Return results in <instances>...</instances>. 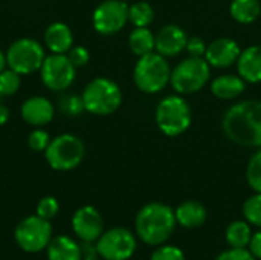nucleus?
<instances>
[{
	"mask_svg": "<svg viewBox=\"0 0 261 260\" xmlns=\"http://www.w3.org/2000/svg\"><path fill=\"white\" fill-rule=\"evenodd\" d=\"M67 57L75 67H83L90 60V54L84 46H72V49L67 52Z\"/></svg>",
	"mask_w": 261,
	"mask_h": 260,
	"instance_id": "33",
	"label": "nucleus"
},
{
	"mask_svg": "<svg viewBox=\"0 0 261 260\" xmlns=\"http://www.w3.org/2000/svg\"><path fill=\"white\" fill-rule=\"evenodd\" d=\"M237 74L249 84L261 83V44L242 49L237 58Z\"/></svg>",
	"mask_w": 261,
	"mask_h": 260,
	"instance_id": "17",
	"label": "nucleus"
},
{
	"mask_svg": "<svg viewBox=\"0 0 261 260\" xmlns=\"http://www.w3.org/2000/svg\"><path fill=\"white\" fill-rule=\"evenodd\" d=\"M154 20V9L148 2H135L128 5V21L135 28H147Z\"/></svg>",
	"mask_w": 261,
	"mask_h": 260,
	"instance_id": "25",
	"label": "nucleus"
},
{
	"mask_svg": "<svg viewBox=\"0 0 261 260\" xmlns=\"http://www.w3.org/2000/svg\"><path fill=\"white\" fill-rule=\"evenodd\" d=\"M211 80V66L205 57H187L171 69L170 84L179 95H193Z\"/></svg>",
	"mask_w": 261,
	"mask_h": 260,
	"instance_id": "6",
	"label": "nucleus"
},
{
	"mask_svg": "<svg viewBox=\"0 0 261 260\" xmlns=\"http://www.w3.org/2000/svg\"><path fill=\"white\" fill-rule=\"evenodd\" d=\"M86 155L84 143L72 135L63 133L50 139L47 149L44 150V156L47 164L58 172H69L76 169Z\"/></svg>",
	"mask_w": 261,
	"mask_h": 260,
	"instance_id": "7",
	"label": "nucleus"
},
{
	"mask_svg": "<svg viewBox=\"0 0 261 260\" xmlns=\"http://www.w3.org/2000/svg\"><path fill=\"white\" fill-rule=\"evenodd\" d=\"M44 44L50 54H67L73 46L72 29L61 21L49 25L44 31Z\"/></svg>",
	"mask_w": 261,
	"mask_h": 260,
	"instance_id": "19",
	"label": "nucleus"
},
{
	"mask_svg": "<svg viewBox=\"0 0 261 260\" xmlns=\"http://www.w3.org/2000/svg\"><path fill=\"white\" fill-rule=\"evenodd\" d=\"M21 75L12 69H3L0 72V93L2 97H11L20 89Z\"/></svg>",
	"mask_w": 261,
	"mask_h": 260,
	"instance_id": "28",
	"label": "nucleus"
},
{
	"mask_svg": "<svg viewBox=\"0 0 261 260\" xmlns=\"http://www.w3.org/2000/svg\"><path fill=\"white\" fill-rule=\"evenodd\" d=\"M9 116H11L9 109H8L5 104L0 103V126H5V124L9 121Z\"/></svg>",
	"mask_w": 261,
	"mask_h": 260,
	"instance_id": "38",
	"label": "nucleus"
},
{
	"mask_svg": "<svg viewBox=\"0 0 261 260\" xmlns=\"http://www.w3.org/2000/svg\"><path fill=\"white\" fill-rule=\"evenodd\" d=\"M81 250H83V260H99L95 242H83Z\"/></svg>",
	"mask_w": 261,
	"mask_h": 260,
	"instance_id": "37",
	"label": "nucleus"
},
{
	"mask_svg": "<svg viewBox=\"0 0 261 260\" xmlns=\"http://www.w3.org/2000/svg\"><path fill=\"white\" fill-rule=\"evenodd\" d=\"M122 2H128V0H122Z\"/></svg>",
	"mask_w": 261,
	"mask_h": 260,
	"instance_id": "41",
	"label": "nucleus"
},
{
	"mask_svg": "<svg viewBox=\"0 0 261 260\" xmlns=\"http://www.w3.org/2000/svg\"><path fill=\"white\" fill-rule=\"evenodd\" d=\"M216 260H257L248 248H229L222 251Z\"/></svg>",
	"mask_w": 261,
	"mask_h": 260,
	"instance_id": "35",
	"label": "nucleus"
},
{
	"mask_svg": "<svg viewBox=\"0 0 261 260\" xmlns=\"http://www.w3.org/2000/svg\"><path fill=\"white\" fill-rule=\"evenodd\" d=\"M248 250L252 253V256L257 260H261V228L252 234V239L249 242Z\"/></svg>",
	"mask_w": 261,
	"mask_h": 260,
	"instance_id": "36",
	"label": "nucleus"
},
{
	"mask_svg": "<svg viewBox=\"0 0 261 260\" xmlns=\"http://www.w3.org/2000/svg\"><path fill=\"white\" fill-rule=\"evenodd\" d=\"M46 58L43 46L34 38H18L6 51V64L20 75L40 70Z\"/></svg>",
	"mask_w": 261,
	"mask_h": 260,
	"instance_id": "8",
	"label": "nucleus"
},
{
	"mask_svg": "<svg viewBox=\"0 0 261 260\" xmlns=\"http://www.w3.org/2000/svg\"><path fill=\"white\" fill-rule=\"evenodd\" d=\"M6 66H8V64H6V54H3L2 49H0V72H2Z\"/></svg>",
	"mask_w": 261,
	"mask_h": 260,
	"instance_id": "39",
	"label": "nucleus"
},
{
	"mask_svg": "<svg viewBox=\"0 0 261 260\" xmlns=\"http://www.w3.org/2000/svg\"><path fill=\"white\" fill-rule=\"evenodd\" d=\"M174 210L162 202L145 204L135 218V231L141 242L150 247L165 244L176 230Z\"/></svg>",
	"mask_w": 261,
	"mask_h": 260,
	"instance_id": "2",
	"label": "nucleus"
},
{
	"mask_svg": "<svg viewBox=\"0 0 261 260\" xmlns=\"http://www.w3.org/2000/svg\"><path fill=\"white\" fill-rule=\"evenodd\" d=\"M243 216L252 227L261 228V193H254L243 204Z\"/></svg>",
	"mask_w": 261,
	"mask_h": 260,
	"instance_id": "27",
	"label": "nucleus"
},
{
	"mask_svg": "<svg viewBox=\"0 0 261 260\" xmlns=\"http://www.w3.org/2000/svg\"><path fill=\"white\" fill-rule=\"evenodd\" d=\"M47 260H83L81 245L69 236L54 238L47 248Z\"/></svg>",
	"mask_w": 261,
	"mask_h": 260,
	"instance_id": "21",
	"label": "nucleus"
},
{
	"mask_svg": "<svg viewBox=\"0 0 261 260\" xmlns=\"http://www.w3.org/2000/svg\"><path fill=\"white\" fill-rule=\"evenodd\" d=\"M72 230L83 242H96L104 233V221L99 211L92 205L78 208L72 218Z\"/></svg>",
	"mask_w": 261,
	"mask_h": 260,
	"instance_id": "13",
	"label": "nucleus"
},
{
	"mask_svg": "<svg viewBox=\"0 0 261 260\" xmlns=\"http://www.w3.org/2000/svg\"><path fill=\"white\" fill-rule=\"evenodd\" d=\"M188 41L187 32L179 25H165L156 34V48L154 51L164 55L165 58L177 57L185 51Z\"/></svg>",
	"mask_w": 261,
	"mask_h": 260,
	"instance_id": "15",
	"label": "nucleus"
},
{
	"mask_svg": "<svg viewBox=\"0 0 261 260\" xmlns=\"http://www.w3.org/2000/svg\"><path fill=\"white\" fill-rule=\"evenodd\" d=\"M0 101H2V93H0Z\"/></svg>",
	"mask_w": 261,
	"mask_h": 260,
	"instance_id": "40",
	"label": "nucleus"
},
{
	"mask_svg": "<svg viewBox=\"0 0 261 260\" xmlns=\"http://www.w3.org/2000/svg\"><path fill=\"white\" fill-rule=\"evenodd\" d=\"M60 211V204L54 196H44L37 204V215L43 219H54Z\"/></svg>",
	"mask_w": 261,
	"mask_h": 260,
	"instance_id": "31",
	"label": "nucleus"
},
{
	"mask_svg": "<svg viewBox=\"0 0 261 260\" xmlns=\"http://www.w3.org/2000/svg\"><path fill=\"white\" fill-rule=\"evenodd\" d=\"M128 21V5L122 0L101 2L92 15L93 28L101 35H113L124 29Z\"/></svg>",
	"mask_w": 261,
	"mask_h": 260,
	"instance_id": "11",
	"label": "nucleus"
},
{
	"mask_svg": "<svg viewBox=\"0 0 261 260\" xmlns=\"http://www.w3.org/2000/svg\"><path fill=\"white\" fill-rule=\"evenodd\" d=\"M58 107L67 116H78L86 110L83 97H78V95H66V97H63L58 101Z\"/></svg>",
	"mask_w": 261,
	"mask_h": 260,
	"instance_id": "29",
	"label": "nucleus"
},
{
	"mask_svg": "<svg viewBox=\"0 0 261 260\" xmlns=\"http://www.w3.org/2000/svg\"><path fill=\"white\" fill-rule=\"evenodd\" d=\"M206 43L200 37H188L185 52H188V57H205L206 52Z\"/></svg>",
	"mask_w": 261,
	"mask_h": 260,
	"instance_id": "34",
	"label": "nucleus"
},
{
	"mask_svg": "<svg viewBox=\"0 0 261 260\" xmlns=\"http://www.w3.org/2000/svg\"><path fill=\"white\" fill-rule=\"evenodd\" d=\"M14 238L24 253H40L46 250L52 241V225L38 215L28 216L15 227Z\"/></svg>",
	"mask_w": 261,
	"mask_h": 260,
	"instance_id": "9",
	"label": "nucleus"
},
{
	"mask_svg": "<svg viewBox=\"0 0 261 260\" xmlns=\"http://www.w3.org/2000/svg\"><path fill=\"white\" fill-rule=\"evenodd\" d=\"M154 121L158 129L170 138L184 135L193 121L191 106L184 95H168L159 101L154 112Z\"/></svg>",
	"mask_w": 261,
	"mask_h": 260,
	"instance_id": "3",
	"label": "nucleus"
},
{
	"mask_svg": "<svg viewBox=\"0 0 261 260\" xmlns=\"http://www.w3.org/2000/svg\"><path fill=\"white\" fill-rule=\"evenodd\" d=\"M246 81L239 74H225L213 78L210 81L211 93L222 101H229L239 98L246 90Z\"/></svg>",
	"mask_w": 261,
	"mask_h": 260,
	"instance_id": "18",
	"label": "nucleus"
},
{
	"mask_svg": "<svg viewBox=\"0 0 261 260\" xmlns=\"http://www.w3.org/2000/svg\"><path fill=\"white\" fill-rule=\"evenodd\" d=\"M150 260H187V257L179 247L162 244L151 253Z\"/></svg>",
	"mask_w": 261,
	"mask_h": 260,
	"instance_id": "30",
	"label": "nucleus"
},
{
	"mask_svg": "<svg viewBox=\"0 0 261 260\" xmlns=\"http://www.w3.org/2000/svg\"><path fill=\"white\" fill-rule=\"evenodd\" d=\"M174 215H176L177 225H180L182 228H188V230L202 227L208 218V211L205 205L200 204L199 201H191V199L179 204L177 208L174 210Z\"/></svg>",
	"mask_w": 261,
	"mask_h": 260,
	"instance_id": "20",
	"label": "nucleus"
},
{
	"mask_svg": "<svg viewBox=\"0 0 261 260\" xmlns=\"http://www.w3.org/2000/svg\"><path fill=\"white\" fill-rule=\"evenodd\" d=\"M246 182L254 190V193H261V149H255L248 161Z\"/></svg>",
	"mask_w": 261,
	"mask_h": 260,
	"instance_id": "26",
	"label": "nucleus"
},
{
	"mask_svg": "<svg viewBox=\"0 0 261 260\" xmlns=\"http://www.w3.org/2000/svg\"><path fill=\"white\" fill-rule=\"evenodd\" d=\"M252 225L248 221H232L225 231L229 248H248L252 239Z\"/></svg>",
	"mask_w": 261,
	"mask_h": 260,
	"instance_id": "24",
	"label": "nucleus"
},
{
	"mask_svg": "<svg viewBox=\"0 0 261 260\" xmlns=\"http://www.w3.org/2000/svg\"><path fill=\"white\" fill-rule=\"evenodd\" d=\"M49 143H50L49 133L40 127H35L28 136V146L34 152H44L47 149Z\"/></svg>",
	"mask_w": 261,
	"mask_h": 260,
	"instance_id": "32",
	"label": "nucleus"
},
{
	"mask_svg": "<svg viewBox=\"0 0 261 260\" xmlns=\"http://www.w3.org/2000/svg\"><path fill=\"white\" fill-rule=\"evenodd\" d=\"M21 118L34 127H41L52 121L55 115L54 104L44 97H31L21 104Z\"/></svg>",
	"mask_w": 261,
	"mask_h": 260,
	"instance_id": "16",
	"label": "nucleus"
},
{
	"mask_svg": "<svg viewBox=\"0 0 261 260\" xmlns=\"http://www.w3.org/2000/svg\"><path fill=\"white\" fill-rule=\"evenodd\" d=\"M222 129L234 144L261 149V100L234 103L222 118Z\"/></svg>",
	"mask_w": 261,
	"mask_h": 260,
	"instance_id": "1",
	"label": "nucleus"
},
{
	"mask_svg": "<svg viewBox=\"0 0 261 260\" xmlns=\"http://www.w3.org/2000/svg\"><path fill=\"white\" fill-rule=\"evenodd\" d=\"M99 257L104 260H128L136 251V236L124 228L113 227L104 231L95 242Z\"/></svg>",
	"mask_w": 261,
	"mask_h": 260,
	"instance_id": "10",
	"label": "nucleus"
},
{
	"mask_svg": "<svg viewBox=\"0 0 261 260\" xmlns=\"http://www.w3.org/2000/svg\"><path fill=\"white\" fill-rule=\"evenodd\" d=\"M128 48L136 57H142L154 52L156 34L147 28H135L128 35Z\"/></svg>",
	"mask_w": 261,
	"mask_h": 260,
	"instance_id": "23",
	"label": "nucleus"
},
{
	"mask_svg": "<svg viewBox=\"0 0 261 260\" xmlns=\"http://www.w3.org/2000/svg\"><path fill=\"white\" fill-rule=\"evenodd\" d=\"M242 49L239 43L231 37H219L208 43L205 60L211 67L216 69H226L237 63Z\"/></svg>",
	"mask_w": 261,
	"mask_h": 260,
	"instance_id": "14",
	"label": "nucleus"
},
{
	"mask_svg": "<svg viewBox=\"0 0 261 260\" xmlns=\"http://www.w3.org/2000/svg\"><path fill=\"white\" fill-rule=\"evenodd\" d=\"M76 67L69 60L67 54H50L44 58L40 75L43 84L50 90H64L75 80Z\"/></svg>",
	"mask_w": 261,
	"mask_h": 260,
	"instance_id": "12",
	"label": "nucleus"
},
{
	"mask_svg": "<svg viewBox=\"0 0 261 260\" xmlns=\"http://www.w3.org/2000/svg\"><path fill=\"white\" fill-rule=\"evenodd\" d=\"M171 67L164 55L159 52H151L138 57L133 69V81L136 87L148 95L159 93L170 84Z\"/></svg>",
	"mask_w": 261,
	"mask_h": 260,
	"instance_id": "4",
	"label": "nucleus"
},
{
	"mask_svg": "<svg viewBox=\"0 0 261 260\" xmlns=\"http://www.w3.org/2000/svg\"><path fill=\"white\" fill-rule=\"evenodd\" d=\"M229 14L234 21L240 25H251L261 17L260 0H232Z\"/></svg>",
	"mask_w": 261,
	"mask_h": 260,
	"instance_id": "22",
	"label": "nucleus"
},
{
	"mask_svg": "<svg viewBox=\"0 0 261 260\" xmlns=\"http://www.w3.org/2000/svg\"><path fill=\"white\" fill-rule=\"evenodd\" d=\"M83 101L86 112L98 116H107L115 113L122 103V92L118 83L107 77L93 78L83 92Z\"/></svg>",
	"mask_w": 261,
	"mask_h": 260,
	"instance_id": "5",
	"label": "nucleus"
}]
</instances>
